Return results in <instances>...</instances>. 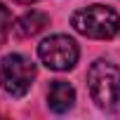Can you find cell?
Returning a JSON list of instances; mask_svg holds the SVG:
<instances>
[{
	"label": "cell",
	"instance_id": "obj_6",
	"mask_svg": "<svg viewBox=\"0 0 120 120\" xmlns=\"http://www.w3.org/2000/svg\"><path fill=\"white\" fill-rule=\"evenodd\" d=\"M47 24H49L47 14H42V12H38V10H31V12H26L24 17H19V19L14 21V33H17L19 38H33V35L42 33Z\"/></svg>",
	"mask_w": 120,
	"mask_h": 120
},
{
	"label": "cell",
	"instance_id": "obj_2",
	"mask_svg": "<svg viewBox=\"0 0 120 120\" xmlns=\"http://www.w3.org/2000/svg\"><path fill=\"white\" fill-rule=\"evenodd\" d=\"M71 24L80 35H87L94 40H108V38L118 35V31H120V17L108 5L82 7V10L73 12Z\"/></svg>",
	"mask_w": 120,
	"mask_h": 120
},
{
	"label": "cell",
	"instance_id": "obj_5",
	"mask_svg": "<svg viewBox=\"0 0 120 120\" xmlns=\"http://www.w3.org/2000/svg\"><path fill=\"white\" fill-rule=\"evenodd\" d=\"M75 104V90L64 82V80H54L47 90V106L54 111V113H66L71 111Z\"/></svg>",
	"mask_w": 120,
	"mask_h": 120
},
{
	"label": "cell",
	"instance_id": "obj_4",
	"mask_svg": "<svg viewBox=\"0 0 120 120\" xmlns=\"http://www.w3.org/2000/svg\"><path fill=\"white\" fill-rule=\"evenodd\" d=\"M40 61L52 71H71L78 64V42L68 35H49L38 45Z\"/></svg>",
	"mask_w": 120,
	"mask_h": 120
},
{
	"label": "cell",
	"instance_id": "obj_7",
	"mask_svg": "<svg viewBox=\"0 0 120 120\" xmlns=\"http://www.w3.org/2000/svg\"><path fill=\"white\" fill-rule=\"evenodd\" d=\"M12 28H14V24H12V12L0 3V42L7 38V33H10Z\"/></svg>",
	"mask_w": 120,
	"mask_h": 120
},
{
	"label": "cell",
	"instance_id": "obj_8",
	"mask_svg": "<svg viewBox=\"0 0 120 120\" xmlns=\"http://www.w3.org/2000/svg\"><path fill=\"white\" fill-rule=\"evenodd\" d=\"M17 3H21V5H31V3H38V0H17Z\"/></svg>",
	"mask_w": 120,
	"mask_h": 120
},
{
	"label": "cell",
	"instance_id": "obj_1",
	"mask_svg": "<svg viewBox=\"0 0 120 120\" xmlns=\"http://www.w3.org/2000/svg\"><path fill=\"white\" fill-rule=\"evenodd\" d=\"M92 101L104 111H120V68L106 59H97L87 71Z\"/></svg>",
	"mask_w": 120,
	"mask_h": 120
},
{
	"label": "cell",
	"instance_id": "obj_3",
	"mask_svg": "<svg viewBox=\"0 0 120 120\" xmlns=\"http://www.w3.org/2000/svg\"><path fill=\"white\" fill-rule=\"evenodd\" d=\"M35 80V64L21 54H7L0 61V85L10 97H24Z\"/></svg>",
	"mask_w": 120,
	"mask_h": 120
}]
</instances>
